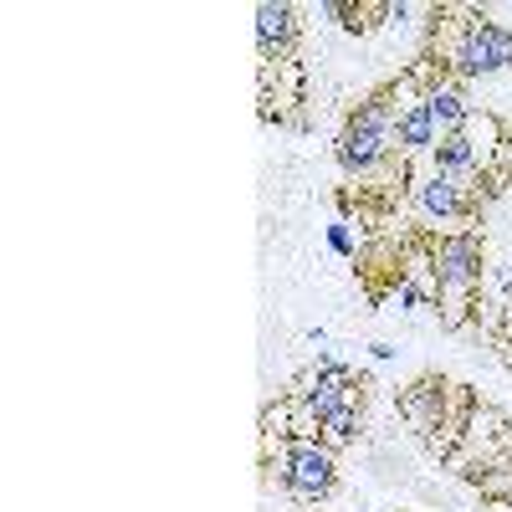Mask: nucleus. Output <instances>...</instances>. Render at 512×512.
<instances>
[{
  "mask_svg": "<svg viewBox=\"0 0 512 512\" xmlns=\"http://www.w3.org/2000/svg\"><path fill=\"white\" fill-rule=\"evenodd\" d=\"M431 272H436V303H446V323H466L472 297L482 287V241L477 236H441L431 251Z\"/></svg>",
  "mask_w": 512,
  "mask_h": 512,
  "instance_id": "nucleus-1",
  "label": "nucleus"
},
{
  "mask_svg": "<svg viewBox=\"0 0 512 512\" xmlns=\"http://www.w3.org/2000/svg\"><path fill=\"white\" fill-rule=\"evenodd\" d=\"M390 154H395V103L369 98L349 118L344 134H338V164H344L349 175H374Z\"/></svg>",
  "mask_w": 512,
  "mask_h": 512,
  "instance_id": "nucleus-2",
  "label": "nucleus"
},
{
  "mask_svg": "<svg viewBox=\"0 0 512 512\" xmlns=\"http://www.w3.org/2000/svg\"><path fill=\"white\" fill-rule=\"evenodd\" d=\"M446 62L461 72V77H482V72H502L512 67V31L487 21V16H472L456 26V41L446 47Z\"/></svg>",
  "mask_w": 512,
  "mask_h": 512,
  "instance_id": "nucleus-3",
  "label": "nucleus"
},
{
  "mask_svg": "<svg viewBox=\"0 0 512 512\" xmlns=\"http://www.w3.org/2000/svg\"><path fill=\"white\" fill-rule=\"evenodd\" d=\"M277 477L297 502H323L338 487V461L323 441H287L277 456Z\"/></svg>",
  "mask_w": 512,
  "mask_h": 512,
  "instance_id": "nucleus-4",
  "label": "nucleus"
},
{
  "mask_svg": "<svg viewBox=\"0 0 512 512\" xmlns=\"http://www.w3.org/2000/svg\"><path fill=\"white\" fill-rule=\"evenodd\" d=\"M297 31H303L297 6H287V0H262V6H256V47H262L267 62H282L292 52Z\"/></svg>",
  "mask_w": 512,
  "mask_h": 512,
  "instance_id": "nucleus-5",
  "label": "nucleus"
},
{
  "mask_svg": "<svg viewBox=\"0 0 512 512\" xmlns=\"http://www.w3.org/2000/svg\"><path fill=\"white\" fill-rule=\"evenodd\" d=\"M415 200H420V210L431 221H461L466 210V190H461V180H451V175H431V180H420L415 185Z\"/></svg>",
  "mask_w": 512,
  "mask_h": 512,
  "instance_id": "nucleus-6",
  "label": "nucleus"
},
{
  "mask_svg": "<svg viewBox=\"0 0 512 512\" xmlns=\"http://www.w3.org/2000/svg\"><path fill=\"white\" fill-rule=\"evenodd\" d=\"M436 134H441V128L431 123V113H425V98L395 108V149H400V154H425V149H436Z\"/></svg>",
  "mask_w": 512,
  "mask_h": 512,
  "instance_id": "nucleus-7",
  "label": "nucleus"
},
{
  "mask_svg": "<svg viewBox=\"0 0 512 512\" xmlns=\"http://www.w3.org/2000/svg\"><path fill=\"white\" fill-rule=\"evenodd\" d=\"M420 98H425V113H431V123L441 128V134H461L466 118H472V108H466V98H461L456 82H431Z\"/></svg>",
  "mask_w": 512,
  "mask_h": 512,
  "instance_id": "nucleus-8",
  "label": "nucleus"
},
{
  "mask_svg": "<svg viewBox=\"0 0 512 512\" xmlns=\"http://www.w3.org/2000/svg\"><path fill=\"white\" fill-rule=\"evenodd\" d=\"M466 169H482V154H477V144L466 139V134H446L441 144H436V175H466Z\"/></svg>",
  "mask_w": 512,
  "mask_h": 512,
  "instance_id": "nucleus-9",
  "label": "nucleus"
},
{
  "mask_svg": "<svg viewBox=\"0 0 512 512\" xmlns=\"http://www.w3.org/2000/svg\"><path fill=\"white\" fill-rule=\"evenodd\" d=\"M354 436H359V405H338L333 415H323V420H318V441H323L328 451L354 446Z\"/></svg>",
  "mask_w": 512,
  "mask_h": 512,
  "instance_id": "nucleus-10",
  "label": "nucleus"
},
{
  "mask_svg": "<svg viewBox=\"0 0 512 512\" xmlns=\"http://www.w3.org/2000/svg\"><path fill=\"white\" fill-rule=\"evenodd\" d=\"M328 246H333L338 256H354V236H349V226H333V231H328Z\"/></svg>",
  "mask_w": 512,
  "mask_h": 512,
  "instance_id": "nucleus-11",
  "label": "nucleus"
},
{
  "mask_svg": "<svg viewBox=\"0 0 512 512\" xmlns=\"http://www.w3.org/2000/svg\"><path fill=\"white\" fill-rule=\"evenodd\" d=\"M497 159H502V164H512V139H502V149H497Z\"/></svg>",
  "mask_w": 512,
  "mask_h": 512,
  "instance_id": "nucleus-12",
  "label": "nucleus"
}]
</instances>
